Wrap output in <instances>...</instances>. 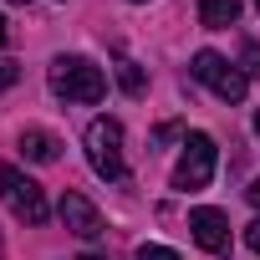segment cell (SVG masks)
Masks as SVG:
<instances>
[{
	"instance_id": "5b68a950",
	"label": "cell",
	"mask_w": 260,
	"mask_h": 260,
	"mask_svg": "<svg viewBox=\"0 0 260 260\" xmlns=\"http://www.w3.org/2000/svg\"><path fill=\"white\" fill-rule=\"evenodd\" d=\"M189 72H194V82H204L219 102H240V97H245V87H250V77H245L240 67H230L219 51H199Z\"/></svg>"
},
{
	"instance_id": "5bb4252c",
	"label": "cell",
	"mask_w": 260,
	"mask_h": 260,
	"mask_svg": "<svg viewBox=\"0 0 260 260\" xmlns=\"http://www.w3.org/2000/svg\"><path fill=\"white\" fill-rule=\"evenodd\" d=\"M245 245H250V250H255V255H260V219H255V224H250V230H245Z\"/></svg>"
},
{
	"instance_id": "277c9868",
	"label": "cell",
	"mask_w": 260,
	"mask_h": 260,
	"mask_svg": "<svg viewBox=\"0 0 260 260\" xmlns=\"http://www.w3.org/2000/svg\"><path fill=\"white\" fill-rule=\"evenodd\" d=\"M214 164H219L214 138H209V133H189V138H184V153H179V164H174V189H184V194L204 189V184L214 179Z\"/></svg>"
},
{
	"instance_id": "8992f818",
	"label": "cell",
	"mask_w": 260,
	"mask_h": 260,
	"mask_svg": "<svg viewBox=\"0 0 260 260\" xmlns=\"http://www.w3.org/2000/svg\"><path fill=\"white\" fill-rule=\"evenodd\" d=\"M189 235H194V245L209 250V255H224V250H230V219H224L219 209H209V204L189 209Z\"/></svg>"
},
{
	"instance_id": "ba28073f",
	"label": "cell",
	"mask_w": 260,
	"mask_h": 260,
	"mask_svg": "<svg viewBox=\"0 0 260 260\" xmlns=\"http://www.w3.org/2000/svg\"><path fill=\"white\" fill-rule=\"evenodd\" d=\"M21 153L31 164H56L61 158V138L46 133V127H26V133H21Z\"/></svg>"
},
{
	"instance_id": "7a4b0ae2",
	"label": "cell",
	"mask_w": 260,
	"mask_h": 260,
	"mask_svg": "<svg viewBox=\"0 0 260 260\" xmlns=\"http://www.w3.org/2000/svg\"><path fill=\"white\" fill-rule=\"evenodd\" d=\"M46 77H51V92L67 102H102V92H107L102 67H92L87 56H56Z\"/></svg>"
},
{
	"instance_id": "ac0fdd59",
	"label": "cell",
	"mask_w": 260,
	"mask_h": 260,
	"mask_svg": "<svg viewBox=\"0 0 260 260\" xmlns=\"http://www.w3.org/2000/svg\"><path fill=\"white\" fill-rule=\"evenodd\" d=\"M255 133H260V112H255Z\"/></svg>"
},
{
	"instance_id": "9a60e30c",
	"label": "cell",
	"mask_w": 260,
	"mask_h": 260,
	"mask_svg": "<svg viewBox=\"0 0 260 260\" xmlns=\"http://www.w3.org/2000/svg\"><path fill=\"white\" fill-rule=\"evenodd\" d=\"M250 199H255V204H260V179H255V184H250Z\"/></svg>"
},
{
	"instance_id": "8fae6325",
	"label": "cell",
	"mask_w": 260,
	"mask_h": 260,
	"mask_svg": "<svg viewBox=\"0 0 260 260\" xmlns=\"http://www.w3.org/2000/svg\"><path fill=\"white\" fill-rule=\"evenodd\" d=\"M240 72L245 77H260V41H245L240 46Z\"/></svg>"
},
{
	"instance_id": "7c38bea8",
	"label": "cell",
	"mask_w": 260,
	"mask_h": 260,
	"mask_svg": "<svg viewBox=\"0 0 260 260\" xmlns=\"http://www.w3.org/2000/svg\"><path fill=\"white\" fill-rule=\"evenodd\" d=\"M138 260H179V250H169V245H138Z\"/></svg>"
},
{
	"instance_id": "d6986e66",
	"label": "cell",
	"mask_w": 260,
	"mask_h": 260,
	"mask_svg": "<svg viewBox=\"0 0 260 260\" xmlns=\"http://www.w3.org/2000/svg\"><path fill=\"white\" fill-rule=\"evenodd\" d=\"M255 11H260V0H255Z\"/></svg>"
},
{
	"instance_id": "2e32d148",
	"label": "cell",
	"mask_w": 260,
	"mask_h": 260,
	"mask_svg": "<svg viewBox=\"0 0 260 260\" xmlns=\"http://www.w3.org/2000/svg\"><path fill=\"white\" fill-rule=\"evenodd\" d=\"M6 36H11V31H6V21H0V46H6Z\"/></svg>"
},
{
	"instance_id": "4fadbf2b",
	"label": "cell",
	"mask_w": 260,
	"mask_h": 260,
	"mask_svg": "<svg viewBox=\"0 0 260 260\" xmlns=\"http://www.w3.org/2000/svg\"><path fill=\"white\" fill-rule=\"evenodd\" d=\"M16 77H21V61L0 56V92H6V87H16Z\"/></svg>"
},
{
	"instance_id": "30bf717a",
	"label": "cell",
	"mask_w": 260,
	"mask_h": 260,
	"mask_svg": "<svg viewBox=\"0 0 260 260\" xmlns=\"http://www.w3.org/2000/svg\"><path fill=\"white\" fill-rule=\"evenodd\" d=\"M117 87H122L127 97H143V92H148V82H143L138 61H127V56H117Z\"/></svg>"
},
{
	"instance_id": "6da1fadb",
	"label": "cell",
	"mask_w": 260,
	"mask_h": 260,
	"mask_svg": "<svg viewBox=\"0 0 260 260\" xmlns=\"http://www.w3.org/2000/svg\"><path fill=\"white\" fill-rule=\"evenodd\" d=\"M87 164L97 179L122 184L127 179V158H122V122L117 117H92L87 122Z\"/></svg>"
},
{
	"instance_id": "52a82bcc",
	"label": "cell",
	"mask_w": 260,
	"mask_h": 260,
	"mask_svg": "<svg viewBox=\"0 0 260 260\" xmlns=\"http://www.w3.org/2000/svg\"><path fill=\"white\" fill-rule=\"evenodd\" d=\"M61 224L72 230V235H82V240H97L107 224H102V214H97V204L87 199V194H77V189H67L61 194Z\"/></svg>"
},
{
	"instance_id": "e0dca14e",
	"label": "cell",
	"mask_w": 260,
	"mask_h": 260,
	"mask_svg": "<svg viewBox=\"0 0 260 260\" xmlns=\"http://www.w3.org/2000/svg\"><path fill=\"white\" fill-rule=\"evenodd\" d=\"M82 260H107V255H82Z\"/></svg>"
},
{
	"instance_id": "3957f363",
	"label": "cell",
	"mask_w": 260,
	"mask_h": 260,
	"mask_svg": "<svg viewBox=\"0 0 260 260\" xmlns=\"http://www.w3.org/2000/svg\"><path fill=\"white\" fill-rule=\"evenodd\" d=\"M0 199H6V209L26 224H46L51 204H46V189L36 179H26L16 164H0Z\"/></svg>"
},
{
	"instance_id": "9c48e42d",
	"label": "cell",
	"mask_w": 260,
	"mask_h": 260,
	"mask_svg": "<svg viewBox=\"0 0 260 260\" xmlns=\"http://www.w3.org/2000/svg\"><path fill=\"white\" fill-rule=\"evenodd\" d=\"M199 21L209 31H230L240 21V0H199Z\"/></svg>"
}]
</instances>
